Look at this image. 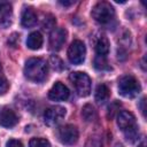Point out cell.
I'll return each instance as SVG.
<instances>
[{"instance_id":"cell-18","label":"cell","mask_w":147,"mask_h":147,"mask_svg":"<svg viewBox=\"0 0 147 147\" xmlns=\"http://www.w3.org/2000/svg\"><path fill=\"white\" fill-rule=\"evenodd\" d=\"M94 65L99 70H109L110 69V67L108 65V62H107L106 56H99V55H96L95 59H94Z\"/></svg>"},{"instance_id":"cell-3","label":"cell","mask_w":147,"mask_h":147,"mask_svg":"<svg viewBox=\"0 0 147 147\" xmlns=\"http://www.w3.org/2000/svg\"><path fill=\"white\" fill-rule=\"evenodd\" d=\"M69 79L79 96L84 98L91 93L92 82H91V78L88 77V75H86L85 72H82V71L71 72L69 76Z\"/></svg>"},{"instance_id":"cell-15","label":"cell","mask_w":147,"mask_h":147,"mask_svg":"<svg viewBox=\"0 0 147 147\" xmlns=\"http://www.w3.org/2000/svg\"><path fill=\"white\" fill-rule=\"evenodd\" d=\"M95 52L99 56H106L109 52V41L105 36H101L98 38L95 42Z\"/></svg>"},{"instance_id":"cell-11","label":"cell","mask_w":147,"mask_h":147,"mask_svg":"<svg viewBox=\"0 0 147 147\" xmlns=\"http://www.w3.org/2000/svg\"><path fill=\"white\" fill-rule=\"evenodd\" d=\"M18 117L10 108H2L0 110V125L3 127H13L17 124Z\"/></svg>"},{"instance_id":"cell-13","label":"cell","mask_w":147,"mask_h":147,"mask_svg":"<svg viewBox=\"0 0 147 147\" xmlns=\"http://www.w3.org/2000/svg\"><path fill=\"white\" fill-rule=\"evenodd\" d=\"M37 14L33 10V8L31 7H26L23 9L22 11V16H21V23L24 28H31L33 25L37 24Z\"/></svg>"},{"instance_id":"cell-6","label":"cell","mask_w":147,"mask_h":147,"mask_svg":"<svg viewBox=\"0 0 147 147\" xmlns=\"http://www.w3.org/2000/svg\"><path fill=\"white\" fill-rule=\"evenodd\" d=\"M56 136H57V139L63 145L70 146V145H74L77 142L79 134H78V130L75 125L67 124V125H63V126L57 129Z\"/></svg>"},{"instance_id":"cell-8","label":"cell","mask_w":147,"mask_h":147,"mask_svg":"<svg viewBox=\"0 0 147 147\" xmlns=\"http://www.w3.org/2000/svg\"><path fill=\"white\" fill-rule=\"evenodd\" d=\"M65 108L61 106H53L45 110L44 113V122L48 126H55L57 125L65 116Z\"/></svg>"},{"instance_id":"cell-19","label":"cell","mask_w":147,"mask_h":147,"mask_svg":"<svg viewBox=\"0 0 147 147\" xmlns=\"http://www.w3.org/2000/svg\"><path fill=\"white\" fill-rule=\"evenodd\" d=\"M8 88H9V83L3 74V70L0 63V94H5L8 91Z\"/></svg>"},{"instance_id":"cell-25","label":"cell","mask_w":147,"mask_h":147,"mask_svg":"<svg viewBox=\"0 0 147 147\" xmlns=\"http://www.w3.org/2000/svg\"><path fill=\"white\" fill-rule=\"evenodd\" d=\"M60 3L62 6H71V5L75 3V1H60Z\"/></svg>"},{"instance_id":"cell-10","label":"cell","mask_w":147,"mask_h":147,"mask_svg":"<svg viewBox=\"0 0 147 147\" xmlns=\"http://www.w3.org/2000/svg\"><path fill=\"white\" fill-rule=\"evenodd\" d=\"M69 94H70V92H69L68 87L64 84H62L61 82H56L49 90L48 98L53 101H65L69 98Z\"/></svg>"},{"instance_id":"cell-2","label":"cell","mask_w":147,"mask_h":147,"mask_svg":"<svg viewBox=\"0 0 147 147\" xmlns=\"http://www.w3.org/2000/svg\"><path fill=\"white\" fill-rule=\"evenodd\" d=\"M117 125L123 131L125 138L130 142H134L139 137V130L136 117L131 111L122 110L117 115Z\"/></svg>"},{"instance_id":"cell-21","label":"cell","mask_w":147,"mask_h":147,"mask_svg":"<svg viewBox=\"0 0 147 147\" xmlns=\"http://www.w3.org/2000/svg\"><path fill=\"white\" fill-rule=\"evenodd\" d=\"M85 147H102V142L99 139V137H90L86 141Z\"/></svg>"},{"instance_id":"cell-24","label":"cell","mask_w":147,"mask_h":147,"mask_svg":"<svg viewBox=\"0 0 147 147\" xmlns=\"http://www.w3.org/2000/svg\"><path fill=\"white\" fill-rule=\"evenodd\" d=\"M145 101H146V99L145 98H142L141 99V101H140V109H141V113H142V115L145 116Z\"/></svg>"},{"instance_id":"cell-7","label":"cell","mask_w":147,"mask_h":147,"mask_svg":"<svg viewBox=\"0 0 147 147\" xmlns=\"http://www.w3.org/2000/svg\"><path fill=\"white\" fill-rule=\"evenodd\" d=\"M68 59L74 64H79L85 60L86 48L83 41L80 40H74L69 48H68Z\"/></svg>"},{"instance_id":"cell-17","label":"cell","mask_w":147,"mask_h":147,"mask_svg":"<svg viewBox=\"0 0 147 147\" xmlns=\"http://www.w3.org/2000/svg\"><path fill=\"white\" fill-rule=\"evenodd\" d=\"M82 116H83V118H84L86 122H92V121H94V118H95V116H96L95 110H94V107H93L92 105H90V103H86V105L83 107V109H82Z\"/></svg>"},{"instance_id":"cell-5","label":"cell","mask_w":147,"mask_h":147,"mask_svg":"<svg viewBox=\"0 0 147 147\" xmlns=\"http://www.w3.org/2000/svg\"><path fill=\"white\" fill-rule=\"evenodd\" d=\"M140 84L139 82L131 75L122 76L118 79V91L121 95L125 98H134L140 93Z\"/></svg>"},{"instance_id":"cell-4","label":"cell","mask_w":147,"mask_h":147,"mask_svg":"<svg viewBox=\"0 0 147 147\" xmlns=\"http://www.w3.org/2000/svg\"><path fill=\"white\" fill-rule=\"evenodd\" d=\"M92 17L100 24H108L115 17L114 7L107 1H100L92 8Z\"/></svg>"},{"instance_id":"cell-9","label":"cell","mask_w":147,"mask_h":147,"mask_svg":"<svg viewBox=\"0 0 147 147\" xmlns=\"http://www.w3.org/2000/svg\"><path fill=\"white\" fill-rule=\"evenodd\" d=\"M67 40V30L63 28H55L49 34V48L57 52L62 48Z\"/></svg>"},{"instance_id":"cell-22","label":"cell","mask_w":147,"mask_h":147,"mask_svg":"<svg viewBox=\"0 0 147 147\" xmlns=\"http://www.w3.org/2000/svg\"><path fill=\"white\" fill-rule=\"evenodd\" d=\"M46 16L47 17H45L42 26H44V29H49V28H52L55 24V20H54V17L52 15H46Z\"/></svg>"},{"instance_id":"cell-14","label":"cell","mask_w":147,"mask_h":147,"mask_svg":"<svg viewBox=\"0 0 147 147\" xmlns=\"http://www.w3.org/2000/svg\"><path fill=\"white\" fill-rule=\"evenodd\" d=\"M42 42H44V39H42V36L40 32L38 31H34V32H31L29 36H28V39H26V46L30 48V49H39L41 46H42Z\"/></svg>"},{"instance_id":"cell-26","label":"cell","mask_w":147,"mask_h":147,"mask_svg":"<svg viewBox=\"0 0 147 147\" xmlns=\"http://www.w3.org/2000/svg\"><path fill=\"white\" fill-rule=\"evenodd\" d=\"M138 147H146V144H145V142H141V144H140Z\"/></svg>"},{"instance_id":"cell-20","label":"cell","mask_w":147,"mask_h":147,"mask_svg":"<svg viewBox=\"0 0 147 147\" xmlns=\"http://www.w3.org/2000/svg\"><path fill=\"white\" fill-rule=\"evenodd\" d=\"M29 147H51V144L44 138H33L30 140Z\"/></svg>"},{"instance_id":"cell-16","label":"cell","mask_w":147,"mask_h":147,"mask_svg":"<svg viewBox=\"0 0 147 147\" xmlns=\"http://www.w3.org/2000/svg\"><path fill=\"white\" fill-rule=\"evenodd\" d=\"M109 95H110V92H109V88L107 85H105V84L98 85V87L95 90V100L98 103L106 102L109 99Z\"/></svg>"},{"instance_id":"cell-1","label":"cell","mask_w":147,"mask_h":147,"mask_svg":"<svg viewBox=\"0 0 147 147\" xmlns=\"http://www.w3.org/2000/svg\"><path fill=\"white\" fill-rule=\"evenodd\" d=\"M48 74V65L45 60L40 57H31L25 62L24 75L25 77L34 83L42 82Z\"/></svg>"},{"instance_id":"cell-12","label":"cell","mask_w":147,"mask_h":147,"mask_svg":"<svg viewBox=\"0 0 147 147\" xmlns=\"http://www.w3.org/2000/svg\"><path fill=\"white\" fill-rule=\"evenodd\" d=\"M13 20V8L7 1H0V26L8 28Z\"/></svg>"},{"instance_id":"cell-23","label":"cell","mask_w":147,"mask_h":147,"mask_svg":"<svg viewBox=\"0 0 147 147\" xmlns=\"http://www.w3.org/2000/svg\"><path fill=\"white\" fill-rule=\"evenodd\" d=\"M6 147H23V144H22L20 140L10 139V140H8V141H7Z\"/></svg>"}]
</instances>
